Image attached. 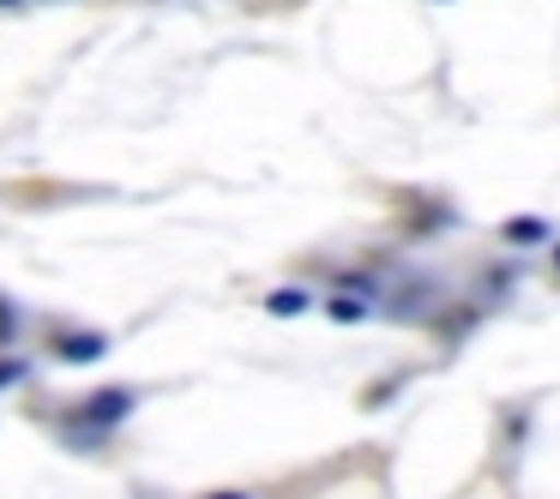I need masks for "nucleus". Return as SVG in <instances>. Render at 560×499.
Masks as SVG:
<instances>
[{
    "label": "nucleus",
    "instance_id": "20e7f679",
    "mask_svg": "<svg viewBox=\"0 0 560 499\" xmlns=\"http://www.w3.org/2000/svg\"><path fill=\"white\" fill-rule=\"evenodd\" d=\"M19 337H25V307L0 289V349H19Z\"/></svg>",
    "mask_w": 560,
    "mask_h": 499
},
{
    "label": "nucleus",
    "instance_id": "f257e3e1",
    "mask_svg": "<svg viewBox=\"0 0 560 499\" xmlns=\"http://www.w3.org/2000/svg\"><path fill=\"white\" fill-rule=\"evenodd\" d=\"M139 397H145V391H139V385H97V391H85V397H79L73 409L61 415V421L85 427V433H97L103 445H109V439L121 433L127 421H133Z\"/></svg>",
    "mask_w": 560,
    "mask_h": 499
},
{
    "label": "nucleus",
    "instance_id": "423d86ee",
    "mask_svg": "<svg viewBox=\"0 0 560 499\" xmlns=\"http://www.w3.org/2000/svg\"><path fill=\"white\" fill-rule=\"evenodd\" d=\"M31 379V361L19 349H0V391H19Z\"/></svg>",
    "mask_w": 560,
    "mask_h": 499
},
{
    "label": "nucleus",
    "instance_id": "7ed1b4c3",
    "mask_svg": "<svg viewBox=\"0 0 560 499\" xmlns=\"http://www.w3.org/2000/svg\"><path fill=\"white\" fill-rule=\"evenodd\" d=\"M500 241L506 247H536V241H548V223L542 217H506L500 223Z\"/></svg>",
    "mask_w": 560,
    "mask_h": 499
},
{
    "label": "nucleus",
    "instance_id": "1a4fd4ad",
    "mask_svg": "<svg viewBox=\"0 0 560 499\" xmlns=\"http://www.w3.org/2000/svg\"><path fill=\"white\" fill-rule=\"evenodd\" d=\"M206 499H254V494H242V487H211Z\"/></svg>",
    "mask_w": 560,
    "mask_h": 499
},
{
    "label": "nucleus",
    "instance_id": "9d476101",
    "mask_svg": "<svg viewBox=\"0 0 560 499\" xmlns=\"http://www.w3.org/2000/svg\"><path fill=\"white\" fill-rule=\"evenodd\" d=\"M0 7H25V0H0Z\"/></svg>",
    "mask_w": 560,
    "mask_h": 499
},
{
    "label": "nucleus",
    "instance_id": "6e6552de",
    "mask_svg": "<svg viewBox=\"0 0 560 499\" xmlns=\"http://www.w3.org/2000/svg\"><path fill=\"white\" fill-rule=\"evenodd\" d=\"M338 289H350V295H368V301H374V289H380V283L368 277V271H343V277H338Z\"/></svg>",
    "mask_w": 560,
    "mask_h": 499
},
{
    "label": "nucleus",
    "instance_id": "9b49d317",
    "mask_svg": "<svg viewBox=\"0 0 560 499\" xmlns=\"http://www.w3.org/2000/svg\"><path fill=\"white\" fill-rule=\"evenodd\" d=\"M555 265H560V247H555Z\"/></svg>",
    "mask_w": 560,
    "mask_h": 499
},
{
    "label": "nucleus",
    "instance_id": "39448f33",
    "mask_svg": "<svg viewBox=\"0 0 560 499\" xmlns=\"http://www.w3.org/2000/svg\"><path fill=\"white\" fill-rule=\"evenodd\" d=\"M307 307H314V295H307V289H271L266 295V313L271 319H302Z\"/></svg>",
    "mask_w": 560,
    "mask_h": 499
},
{
    "label": "nucleus",
    "instance_id": "f03ea898",
    "mask_svg": "<svg viewBox=\"0 0 560 499\" xmlns=\"http://www.w3.org/2000/svg\"><path fill=\"white\" fill-rule=\"evenodd\" d=\"M49 349H55V361H67V367H91V361L109 355V331H61Z\"/></svg>",
    "mask_w": 560,
    "mask_h": 499
},
{
    "label": "nucleus",
    "instance_id": "0eeeda50",
    "mask_svg": "<svg viewBox=\"0 0 560 499\" xmlns=\"http://www.w3.org/2000/svg\"><path fill=\"white\" fill-rule=\"evenodd\" d=\"M326 313L338 319V325H362V319H368V301H355V295H331Z\"/></svg>",
    "mask_w": 560,
    "mask_h": 499
}]
</instances>
